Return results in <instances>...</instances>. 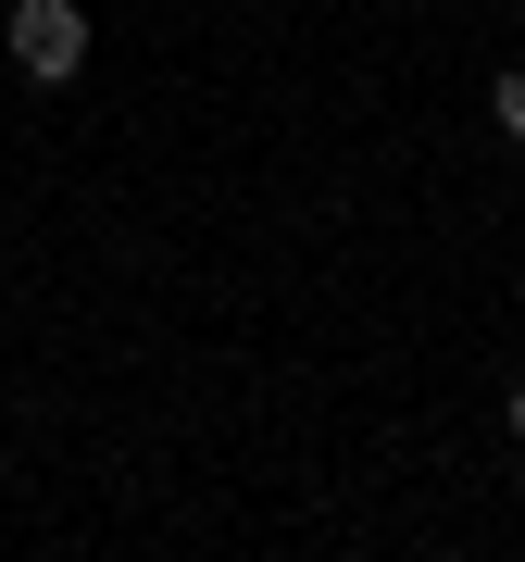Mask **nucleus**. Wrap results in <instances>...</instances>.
I'll return each instance as SVG.
<instances>
[{"mask_svg": "<svg viewBox=\"0 0 525 562\" xmlns=\"http://www.w3.org/2000/svg\"><path fill=\"white\" fill-rule=\"evenodd\" d=\"M0 50L25 88H76L88 76V13L76 0H0Z\"/></svg>", "mask_w": 525, "mask_h": 562, "instance_id": "f257e3e1", "label": "nucleus"}, {"mask_svg": "<svg viewBox=\"0 0 525 562\" xmlns=\"http://www.w3.org/2000/svg\"><path fill=\"white\" fill-rule=\"evenodd\" d=\"M513 450H525V387H513Z\"/></svg>", "mask_w": 525, "mask_h": 562, "instance_id": "7ed1b4c3", "label": "nucleus"}, {"mask_svg": "<svg viewBox=\"0 0 525 562\" xmlns=\"http://www.w3.org/2000/svg\"><path fill=\"white\" fill-rule=\"evenodd\" d=\"M488 125H501V138L525 150V63H513V76H501V88H488Z\"/></svg>", "mask_w": 525, "mask_h": 562, "instance_id": "f03ea898", "label": "nucleus"}]
</instances>
